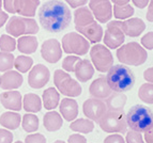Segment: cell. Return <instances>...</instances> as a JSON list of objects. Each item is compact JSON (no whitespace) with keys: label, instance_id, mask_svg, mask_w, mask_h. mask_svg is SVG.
I'll list each match as a JSON object with an SVG mask.
<instances>
[{"label":"cell","instance_id":"db71d44e","mask_svg":"<svg viewBox=\"0 0 153 143\" xmlns=\"http://www.w3.org/2000/svg\"><path fill=\"white\" fill-rule=\"evenodd\" d=\"M2 8V0H0V10Z\"/></svg>","mask_w":153,"mask_h":143},{"label":"cell","instance_id":"b9f144b4","mask_svg":"<svg viewBox=\"0 0 153 143\" xmlns=\"http://www.w3.org/2000/svg\"><path fill=\"white\" fill-rule=\"evenodd\" d=\"M13 133L9 129L0 128V143H12Z\"/></svg>","mask_w":153,"mask_h":143},{"label":"cell","instance_id":"9a60e30c","mask_svg":"<svg viewBox=\"0 0 153 143\" xmlns=\"http://www.w3.org/2000/svg\"><path fill=\"white\" fill-rule=\"evenodd\" d=\"M0 102L5 109L11 111H21L23 109V97L21 92L16 90H9L8 92H2L0 94Z\"/></svg>","mask_w":153,"mask_h":143},{"label":"cell","instance_id":"d4e9b609","mask_svg":"<svg viewBox=\"0 0 153 143\" xmlns=\"http://www.w3.org/2000/svg\"><path fill=\"white\" fill-rule=\"evenodd\" d=\"M43 124L47 131H57L63 125V120H62L61 115L57 111L49 110L48 112L45 113V115H44Z\"/></svg>","mask_w":153,"mask_h":143},{"label":"cell","instance_id":"e0dca14e","mask_svg":"<svg viewBox=\"0 0 153 143\" xmlns=\"http://www.w3.org/2000/svg\"><path fill=\"white\" fill-rule=\"evenodd\" d=\"M121 28L125 35L130 36V38H137L145 31L146 24L140 18L131 17L128 18L126 21H121Z\"/></svg>","mask_w":153,"mask_h":143},{"label":"cell","instance_id":"603a6c76","mask_svg":"<svg viewBox=\"0 0 153 143\" xmlns=\"http://www.w3.org/2000/svg\"><path fill=\"white\" fill-rule=\"evenodd\" d=\"M38 38L34 35H22L16 42L17 49L26 55L34 54L38 49Z\"/></svg>","mask_w":153,"mask_h":143},{"label":"cell","instance_id":"44dd1931","mask_svg":"<svg viewBox=\"0 0 153 143\" xmlns=\"http://www.w3.org/2000/svg\"><path fill=\"white\" fill-rule=\"evenodd\" d=\"M75 76L80 82H87L94 75V66L88 59L80 60L75 67Z\"/></svg>","mask_w":153,"mask_h":143},{"label":"cell","instance_id":"ee69618b","mask_svg":"<svg viewBox=\"0 0 153 143\" xmlns=\"http://www.w3.org/2000/svg\"><path fill=\"white\" fill-rule=\"evenodd\" d=\"M68 143H87V139L85 138L82 135L74 133V135H71L69 137Z\"/></svg>","mask_w":153,"mask_h":143},{"label":"cell","instance_id":"d6a6232c","mask_svg":"<svg viewBox=\"0 0 153 143\" xmlns=\"http://www.w3.org/2000/svg\"><path fill=\"white\" fill-rule=\"evenodd\" d=\"M33 66V59L28 56H18L14 59V67L19 73H27Z\"/></svg>","mask_w":153,"mask_h":143},{"label":"cell","instance_id":"83f0119b","mask_svg":"<svg viewBox=\"0 0 153 143\" xmlns=\"http://www.w3.org/2000/svg\"><path fill=\"white\" fill-rule=\"evenodd\" d=\"M39 5H40V0H19L17 14L25 17H33L36 15Z\"/></svg>","mask_w":153,"mask_h":143},{"label":"cell","instance_id":"74e56055","mask_svg":"<svg viewBox=\"0 0 153 143\" xmlns=\"http://www.w3.org/2000/svg\"><path fill=\"white\" fill-rule=\"evenodd\" d=\"M125 141H126V143H145L143 136L140 135V133L132 130V129L126 131V138H125Z\"/></svg>","mask_w":153,"mask_h":143},{"label":"cell","instance_id":"7c38bea8","mask_svg":"<svg viewBox=\"0 0 153 143\" xmlns=\"http://www.w3.org/2000/svg\"><path fill=\"white\" fill-rule=\"evenodd\" d=\"M51 72L44 64H36L31 67L28 75V83L32 89H42L48 83Z\"/></svg>","mask_w":153,"mask_h":143},{"label":"cell","instance_id":"bcb514c9","mask_svg":"<svg viewBox=\"0 0 153 143\" xmlns=\"http://www.w3.org/2000/svg\"><path fill=\"white\" fill-rule=\"evenodd\" d=\"M143 78H145V80L147 82L153 83V67L147 69L143 72Z\"/></svg>","mask_w":153,"mask_h":143},{"label":"cell","instance_id":"f6af8a7d","mask_svg":"<svg viewBox=\"0 0 153 143\" xmlns=\"http://www.w3.org/2000/svg\"><path fill=\"white\" fill-rule=\"evenodd\" d=\"M73 9H77L79 7H84L88 2V0H64Z\"/></svg>","mask_w":153,"mask_h":143},{"label":"cell","instance_id":"f35d334b","mask_svg":"<svg viewBox=\"0 0 153 143\" xmlns=\"http://www.w3.org/2000/svg\"><path fill=\"white\" fill-rule=\"evenodd\" d=\"M3 8L5 12L11 13V14H16L18 9V1L19 0H2Z\"/></svg>","mask_w":153,"mask_h":143},{"label":"cell","instance_id":"ffe728a7","mask_svg":"<svg viewBox=\"0 0 153 143\" xmlns=\"http://www.w3.org/2000/svg\"><path fill=\"white\" fill-rule=\"evenodd\" d=\"M60 113L62 118L68 122H72L78 115V104L72 97L63 98L60 102Z\"/></svg>","mask_w":153,"mask_h":143},{"label":"cell","instance_id":"ab89813d","mask_svg":"<svg viewBox=\"0 0 153 143\" xmlns=\"http://www.w3.org/2000/svg\"><path fill=\"white\" fill-rule=\"evenodd\" d=\"M141 46L143 48L148 49H153V32H148L141 38Z\"/></svg>","mask_w":153,"mask_h":143},{"label":"cell","instance_id":"d6986e66","mask_svg":"<svg viewBox=\"0 0 153 143\" xmlns=\"http://www.w3.org/2000/svg\"><path fill=\"white\" fill-rule=\"evenodd\" d=\"M77 32H79L82 36H85L91 43H94V44L101 42V40L103 38V33H104L102 26L100 25V24H97V21H92L89 25L78 29Z\"/></svg>","mask_w":153,"mask_h":143},{"label":"cell","instance_id":"4316f807","mask_svg":"<svg viewBox=\"0 0 153 143\" xmlns=\"http://www.w3.org/2000/svg\"><path fill=\"white\" fill-rule=\"evenodd\" d=\"M42 100L45 109L54 110L58 107L60 102V94L55 88H48L43 92Z\"/></svg>","mask_w":153,"mask_h":143},{"label":"cell","instance_id":"8fae6325","mask_svg":"<svg viewBox=\"0 0 153 143\" xmlns=\"http://www.w3.org/2000/svg\"><path fill=\"white\" fill-rule=\"evenodd\" d=\"M89 9L99 23L105 24L112 17V7L110 0H90Z\"/></svg>","mask_w":153,"mask_h":143},{"label":"cell","instance_id":"9f6ffc18","mask_svg":"<svg viewBox=\"0 0 153 143\" xmlns=\"http://www.w3.org/2000/svg\"><path fill=\"white\" fill-rule=\"evenodd\" d=\"M0 83H1V76H0Z\"/></svg>","mask_w":153,"mask_h":143},{"label":"cell","instance_id":"ba28073f","mask_svg":"<svg viewBox=\"0 0 153 143\" xmlns=\"http://www.w3.org/2000/svg\"><path fill=\"white\" fill-rule=\"evenodd\" d=\"M62 49L65 54L85 56L90 50V43L78 32H70L62 38Z\"/></svg>","mask_w":153,"mask_h":143},{"label":"cell","instance_id":"f5cc1de1","mask_svg":"<svg viewBox=\"0 0 153 143\" xmlns=\"http://www.w3.org/2000/svg\"><path fill=\"white\" fill-rule=\"evenodd\" d=\"M54 143H65L64 141H62V140H57V141H55Z\"/></svg>","mask_w":153,"mask_h":143},{"label":"cell","instance_id":"8d00e7d4","mask_svg":"<svg viewBox=\"0 0 153 143\" xmlns=\"http://www.w3.org/2000/svg\"><path fill=\"white\" fill-rule=\"evenodd\" d=\"M80 58L78 56H68L65 57L62 61V69L65 72H69V73H72V72L75 71V67H76L77 63L80 61Z\"/></svg>","mask_w":153,"mask_h":143},{"label":"cell","instance_id":"f907efd6","mask_svg":"<svg viewBox=\"0 0 153 143\" xmlns=\"http://www.w3.org/2000/svg\"><path fill=\"white\" fill-rule=\"evenodd\" d=\"M9 19V15L7 12H3L2 10H0V28L2 27L4 24H7Z\"/></svg>","mask_w":153,"mask_h":143},{"label":"cell","instance_id":"5bb4252c","mask_svg":"<svg viewBox=\"0 0 153 143\" xmlns=\"http://www.w3.org/2000/svg\"><path fill=\"white\" fill-rule=\"evenodd\" d=\"M106 110H107L106 104L102 100L94 98V97L85 100L84 105H82L84 114L89 120L95 121V122H99L100 119L102 118L104 113L106 112Z\"/></svg>","mask_w":153,"mask_h":143},{"label":"cell","instance_id":"3957f363","mask_svg":"<svg viewBox=\"0 0 153 143\" xmlns=\"http://www.w3.org/2000/svg\"><path fill=\"white\" fill-rule=\"evenodd\" d=\"M125 121L132 130L145 133L153 125V112L148 107L135 105L126 113Z\"/></svg>","mask_w":153,"mask_h":143},{"label":"cell","instance_id":"8992f818","mask_svg":"<svg viewBox=\"0 0 153 143\" xmlns=\"http://www.w3.org/2000/svg\"><path fill=\"white\" fill-rule=\"evenodd\" d=\"M100 127L108 133H124L128 131V124L125 121L123 110H106L102 118L99 120Z\"/></svg>","mask_w":153,"mask_h":143},{"label":"cell","instance_id":"ac0fdd59","mask_svg":"<svg viewBox=\"0 0 153 143\" xmlns=\"http://www.w3.org/2000/svg\"><path fill=\"white\" fill-rule=\"evenodd\" d=\"M24 82L23 75L17 71H7L1 77L0 87L3 90H16L21 87Z\"/></svg>","mask_w":153,"mask_h":143},{"label":"cell","instance_id":"f546056e","mask_svg":"<svg viewBox=\"0 0 153 143\" xmlns=\"http://www.w3.org/2000/svg\"><path fill=\"white\" fill-rule=\"evenodd\" d=\"M128 97L123 93H117L111 94L107 98V104L106 107L108 110H123L124 106L126 104Z\"/></svg>","mask_w":153,"mask_h":143},{"label":"cell","instance_id":"cb8c5ba5","mask_svg":"<svg viewBox=\"0 0 153 143\" xmlns=\"http://www.w3.org/2000/svg\"><path fill=\"white\" fill-rule=\"evenodd\" d=\"M22 122V116L16 111H7L0 115V124L9 130H15L19 127Z\"/></svg>","mask_w":153,"mask_h":143},{"label":"cell","instance_id":"4fadbf2b","mask_svg":"<svg viewBox=\"0 0 153 143\" xmlns=\"http://www.w3.org/2000/svg\"><path fill=\"white\" fill-rule=\"evenodd\" d=\"M42 58L48 63H57L62 58L61 44L56 38H48L41 46Z\"/></svg>","mask_w":153,"mask_h":143},{"label":"cell","instance_id":"681fc988","mask_svg":"<svg viewBox=\"0 0 153 143\" xmlns=\"http://www.w3.org/2000/svg\"><path fill=\"white\" fill-rule=\"evenodd\" d=\"M148 21L153 23V0H150L149 2V7H148V12H147V15H146Z\"/></svg>","mask_w":153,"mask_h":143},{"label":"cell","instance_id":"60d3db41","mask_svg":"<svg viewBox=\"0 0 153 143\" xmlns=\"http://www.w3.org/2000/svg\"><path fill=\"white\" fill-rule=\"evenodd\" d=\"M25 143H46V138L42 133L28 135L25 138Z\"/></svg>","mask_w":153,"mask_h":143},{"label":"cell","instance_id":"11a10c76","mask_svg":"<svg viewBox=\"0 0 153 143\" xmlns=\"http://www.w3.org/2000/svg\"><path fill=\"white\" fill-rule=\"evenodd\" d=\"M15 143H24V142H22V141H16Z\"/></svg>","mask_w":153,"mask_h":143},{"label":"cell","instance_id":"4dcf8cb0","mask_svg":"<svg viewBox=\"0 0 153 143\" xmlns=\"http://www.w3.org/2000/svg\"><path fill=\"white\" fill-rule=\"evenodd\" d=\"M39 124H40L39 118L33 113H26L23 116L22 126H23V129L26 133H34V131H36L39 129Z\"/></svg>","mask_w":153,"mask_h":143},{"label":"cell","instance_id":"7402d4cb","mask_svg":"<svg viewBox=\"0 0 153 143\" xmlns=\"http://www.w3.org/2000/svg\"><path fill=\"white\" fill-rule=\"evenodd\" d=\"M95 18L90 11L89 8L87 7H79L75 10L74 12V24L76 31L78 29L82 28L85 26L89 25L92 21H94Z\"/></svg>","mask_w":153,"mask_h":143},{"label":"cell","instance_id":"52a82bcc","mask_svg":"<svg viewBox=\"0 0 153 143\" xmlns=\"http://www.w3.org/2000/svg\"><path fill=\"white\" fill-rule=\"evenodd\" d=\"M54 83L58 92L69 97H77L82 94V86L72 78L68 72L56 69L54 74Z\"/></svg>","mask_w":153,"mask_h":143},{"label":"cell","instance_id":"5b68a950","mask_svg":"<svg viewBox=\"0 0 153 143\" xmlns=\"http://www.w3.org/2000/svg\"><path fill=\"white\" fill-rule=\"evenodd\" d=\"M5 30L13 38H19L22 35H34L39 32L40 27L32 17L14 15L8 19Z\"/></svg>","mask_w":153,"mask_h":143},{"label":"cell","instance_id":"7a4b0ae2","mask_svg":"<svg viewBox=\"0 0 153 143\" xmlns=\"http://www.w3.org/2000/svg\"><path fill=\"white\" fill-rule=\"evenodd\" d=\"M106 81L109 84L112 92L123 93L131 90L135 84L134 73L122 64L112 65L107 72Z\"/></svg>","mask_w":153,"mask_h":143},{"label":"cell","instance_id":"7dc6e473","mask_svg":"<svg viewBox=\"0 0 153 143\" xmlns=\"http://www.w3.org/2000/svg\"><path fill=\"white\" fill-rule=\"evenodd\" d=\"M145 141L147 143H153V125L145 131Z\"/></svg>","mask_w":153,"mask_h":143},{"label":"cell","instance_id":"816d5d0a","mask_svg":"<svg viewBox=\"0 0 153 143\" xmlns=\"http://www.w3.org/2000/svg\"><path fill=\"white\" fill-rule=\"evenodd\" d=\"M110 1L115 3V5H123V4H128L131 0H110Z\"/></svg>","mask_w":153,"mask_h":143},{"label":"cell","instance_id":"7bdbcfd3","mask_svg":"<svg viewBox=\"0 0 153 143\" xmlns=\"http://www.w3.org/2000/svg\"><path fill=\"white\" fill-rule=\"evenodd\" d=\"M104 143H125V140L121 135H109L105 138Z\"/></svg>","mask_w":153,"mask_h":143},{"label":"cell","instance_id":"484cf974","mask_svg":"<svg viewBox=\"0 0 153 143\" xmlns=\"http://www.w3.org/2000/svg\"><path fill=\"white\" fill-rule=\"evenodd\" d=\"M23 109L28 113H36L42 109V100L34 93H27L23 97Z\"/></svg>","mask_w":153,"mask_h":143},{"label":"cell","instance_id":"277c9868","mask_svg":"<svg viewBox=\"0 0 153 143\" xmlns=\"http://www.w3.org/2000/svg\"><path fill=\"white\" fill-rule=\"evenodd\" d=\"M117 58L119 62L131 66L143 65L148 58V54L141 45L136 42H130L117 48Z\"/></svg>","mask_w":153,"mask_h":143},{"label":"cell","instance_id":"2e32d148","mask_svg":"<svg viewBox=\"0 0 153 143\" xmlns=\"http://www.w3.org/2000/svg\"><path fill=\"white\" fill-rule=\"evenodd\" d=\"M89 93L92 97L99 100H106L112 94V90L110 89L109 84L106 81L105 77H100L97 79L93 80L90 84Z\"/></svg>","mask_w":153,"mask_h":143},{"label":"cell","instance_id":"30bf717a","mask_svg":"<svg viewBox=\"0 0 153 143\" xmlns=\"http://www.w3.org/2000/svg\"><path fill=\"white\" fill-rule=\"evenodd\" d=\"M125 34L121 28V21H114L107 24V28L103 35L105 46L109 49H117L124 43Z\"/></svg>","mask_w":153,"mask_h":143},{"label":"cell","instance_id":"6da1fadb","mask_svg":"<svg viewBox=\"0 0 153 143\" xmlns=\"http://www.w3.org/2000/svg\"><path fill=\"white\" fill-rule=\"evenodd\" d=\"M39 21L49 33H58L70 26L72 14L69 7L60 0H48L39 9Z\"/></svg>","mask_w":153,"mask_h":143},{"label":"cell","instance_id":"c3c4849f","mask_svg":"<svg viewBox=\"0 0 153 143\" xmlns=\"http://www.w3.org/2000/svg\"><path fill=\"white\" fill-rule=\"evenodd\" d=\"M133 3L135 7H137L138 9H145L148 3L150 2V0H132Z\"/></svg>","mask_w":153,"mask_h":143},{"label":"cell","instance_id":"e575fe53","mask_svg":"<svg viewBox=\"0 0 153 143\" xmlns=\"http://www.w3.org/2000/svg\"><path fill=\"white\" fill-rule=\"evenodd\" d=\"M14 59L12 52L0 51V72L10 71L14 67Z\"/></svg>","mask_w":153,"mask_h":143},{"label":"cell","instance_id":"d590c367","mask_svg":"<svg viewBox=\"0 0 153 143\" xmlns=\"http://www.w3.org/2000/svg\"><path fill=\"white\" fill-rule=\"evenodd\" d=\"M0 49L1 51L13 52L16 49V40L8 34H2L0 36Z\"/></svg>","mask_w":153,"mask_h":143},{"label":"cell","instance_id":"f1b7e54d","mask_svg":"<svg viewBox=\"0 0 153 143\" xmlns=\"http://www.w3.org/2000/svg\"><path fill=\"white\" fill-rule=\"evenodd\" d=\"M71 130L82 133H89L94 129V123L89 119H75L70 125Z\"/></svg>","mask_w":153,"mask_h":143},{"label":"cell","instance_id":"1f68e13d","mask_svg":"<svg viewBox=\"0 0 153 143\" xmlns=\"http://www.w3.org/2000/svg\"><path fill=\"white\" fill-rule=\"evenodd\" d=\"M138 97L143 100V102L148 104V105H152L153 104V83L147 82L140 86L139 90H138Z\"/></svg>","mask_w":153,"mask_h":143},{"label":"cell","instance_id":"836d02e7","mask_svg":"<svg viewBox=\"0 0 153 143\" xmlns=\"http://www.w3.org/2000/svg\"><path fill=\"white\" fill-rule=\"evenodd\" d=\"M134 15V8L131 7L130 4H123V5H115L114 7V16L117 19H128Z\"/></svg>","mask_w":153,"mask_h":143},{"label":"cell","instance_id":"9c48e42d","mask_svg":"<svg viewBox=\"0 0 153 143\" xmlns=\"http://www.w3.org/2000/svg\"><path fill=\"white\" fill-rule=\"evenodd\" d=\"M90 58L94 69H97V71L101 73L108 72L110 67L114 65V57L109 48H107L105 45L95 44L90 49Z\"/></svg>","mask_w":153,"mask_h":143}]
</instances>
